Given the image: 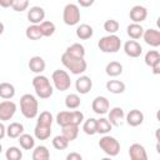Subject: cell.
I'll return each instance as SVG.
<instances>
[{
    "mask_svg": "<svg viewBox=\"0 0 160 160\" xmlns=\"http://www.w3.org/2000/svg\"><path fill=\"white\" fill-rule=\"evenodd\" d=\"M75 88H76V91L79 94H88L91 88H92V80L90 79V76H86V75H80L76 81H75Z\"/></svg>",
    "mask_w": 160,
    "mask_h": 160,
    "instance_id": "cell-13",
    "label": "cell"
},
{
    "mask_svg": "<svg viewBox=\"0 0 160 160\" xmlns=\"http://www.w3.org/2000/svg\"><path fill=\"white\" fill-rule=\"evenodd\" d=\"M126 32L128 35L132 39V40H138L140 38H142V34H144V28L140 25V24H134L131 22L130 25H128L126 28Z\"/></svg>",
    "mask_w": 160,
    "mask_h": 160,
    "instance_id": "cell-23",
    "label": "cell"
},
{
    "mask_svg": "<svg viewBox=\"0 0 160 160\" xmlns=\"http://www.w3.org/2000/svg\"><path fill=\"white\" fill-rule=\"evenodd\" d=\"M48 160H50V159H48Z\"/></svg>",
    "mask_w": 160,
    "mask_h": 160,
    "instance_id": "cell-50",
    "label": "cell"
},
{
    "mask_svg": "<svg viewBox=\"0 0 160 160\" xmlns=\"http://www.w3.org/2000/svg\"><path fill=\"white\" fill-rule=\"evenodd\" d=\"M45 19V10L41 6H31L28 10V20L31 25H39Z\"/></svg>",
    "mask_w": 160,
    "mask_h": 160,
    "instance_id": "cell-11",
    "label": "cell"
},
{
    "mask_svg": "<svg viewBox=\"0 0 160 160\" xmlns=\"http://www.w3.org/2000/svg\"><path fill=\"white\" fill-rule=\"evenodd\" d=\"M34 135L38 140H46L50 138L51 135V128L48 126H41V125H36L34 129Z\"/></svg>",
    "mask_w": 160,
    "mask_h": 160,
    "instance_id": "cell-32",
    "label": "cell"
},
{
    "mask_svg": "<svg viewBox=\"0 0 160 160\" xmlns=\"http://www.w3.org/2000/svg\"><path fill=\"white\" fill-rule=\"evenodd\" d=\"M66 160H82V156L79 152L72 151V152H70V154L66 155Z\"/></svg>",
    "mask_w": 160,
    "mask_h": 160,
    "instance_id": "cell-42",
    "label": "cell"
},
{
    "mask_svg": "<svg viewBox=\"0 0 160 160\" xmlns=\"http://www.w3.org/2000/svg\"><path fill=\"white\" fill-rule=\"evenodd\" d=\"M51 80H52L54 86L59 91H66L71 86L70 76L65 70H60V69L55 70L51 75Z\"/></svg>",
    "mask_w": 160,
    "mask_h": 160,
    "instance_id": "cell-8",
    "label": "cell"
},
{
    "mask_svg": "<svg viewBox=\"0 0 160 160\" xmlns=\"http://www.w3.org/2000/svg\"><path fill=\"white\" fill-rule=\"evenodd\" d=\"M82 130L86 135H95L96 134V119L90 118L85 120L82 124Z\"/></svg>",
    "mask_w": 160,
    "mask_h": 160,
    "instance_id": "cell-38",
    "label": "cell"
},
{
    "mask_svg": "<svg viewBox=\"0 0 160 160\" xmlns=\"http://www.w3.org/2000/svg\"><path fill=\"white\" fill-rule=\"evenodd\" d=\"M61 62L74 75H81L82 72L86 71V68H88V64H86L85 59L74 58V56H70L66 52H64L61 55Z\"/></svg>",
    "mask_w": 160,
    "mask_h": 160,
    "instance_id": "cell-2",
    "label": "cell"
},
{
    "mask_svg": "<svg viewBox=\"0 0 160 160\" xmlns=\"http://www.w3.org/2000/svg\"><path fill=\"white\" fill-rule=\"evenodd\" d=\"M61 135L70 142L72 140H75L78 138V134H79V126L76 125H68V126H64L61 128Z\"/></svg>",
    "mask_w": 160,
    "mask_h": 160,
    "instance_id": "cell-26",
    "label": "cell"
},
{
    "mask_svg": "<svg viewBox=\"0 0 160 160\" xmlns=\"http://www.w3.org/2000/svg\"><path fill=\"white\" fill-rule=\"evenodd\" d=\"M124 119H125V112H124V110L121 108L116 106V108H112L109 111L108 120L111 124V126H119V125H121L122 121H124Z\"/></svg>",
    "mask_w": 160,
    "mask_h": 160,
    "instance_id": "cell-17",
    "label": "cell"
},
{
    "mask_svg": "<svg viewBox=\"0 0 160 160\" xmlns=\"http://www.w3.org/2000/svg\"><path fill=\"white\" fill-rule=\"evenodd\" d=\"M80 16H81L80 9H79V6L76 4L70 2V4H66L65 5V8L62 10V21L66 25L72 26V25L79 24Z\"/></svg>",
    "mask_w": 160,
    "mask_h": 160,
    "instance_id": "cell-7",
    "label": "cell"
},
{
    "mask_svg": "<svg viewBox=\"0 0 160 160\" xmlns=\"http://www.w3.org/2000/svg\"><path fill=\"white\" fill-rule=\"evenodd\" d=\"M91 109L95 114H99V115H104L109 111L110 109V102L108 100V98L105 96H96L92 102H91Z\"/></svg>",
    "mask_w": 160,
    "mask_h": 160,
    "instance_id": "cell-10",
    "label": "cell"
},
{
    "mask_svg": "<svg viewBox=\"0 0 160 160\" xmlns=\"http://www.w3.org/2000/svg\"><path fill=\"white\" fill-rule=\"evenodd\" d=\"M119 28H120V24L114 19H109L104 22V30L106 32H109V35H115V32L119 30Z\"/></svg>",
    "mask_w": 160,
    "mask_h": 160,
    "instance_id": "cell-39",
    "label": "cell"
},
{
    "mask_svg": "<svg viewBox=\"0 0 160 160\" xmlns=\"http://www.w3.org/2000/svg\"><path fill=\"white\" fill-rule=\"evenodd\" d=\"M125 119H126V122L130 126L136 128V126H139V125L142 124V121H144V114L140 110H138V109H132V110H130L125 115Z\"/></svg>",
    "mask_w": 160,
    "mask_h": 160,
    "instance_id": "cell-18",
    "label": "cell"
},
{
    "mask_svg": "<svg viewBox=\"0 0 160 160\" xmlns=\"http://www.w3.org/2000/svg\"><path fill=\"white\" fill-rule=\"evenodd\" d=\"M124 51L130 58H139L142 54V46L135 40H128L124 44Z\"/></svg>",
    "mask_w": 160,
    "mask_h": 160,
    "instance_id": "cell-16",
    "label": "cell"
},
{
    "mask_svg": "<svg viewBox=\"0 0 160 160\" xmlns=\"http://www.w3.org/2000/svg\"><path fill=\"white\" fill-rule=\"evenodd\" d=\"M25 35L30 40H39V39L42 38V34L40 31L39 25H30V26H28L26 30H25Z\"/></svg>",
    "mask_w": 160,
    "mask_h": 160,
    "instance_id": "cell-35",
    "label": "cell"
},
{
    "mask_svg": "<svg viewBox=\"0 0 160 160\" xmlns=\"http://www.w3.org/2000/svg\"><path fill=\"white\" fill-rule=\"evenodd\" d=\"M66 54H69L70 56H74V58H79V59H84L85 56V48L79 44V42H74L71 44L66 50H65Z\"/></svg>",
    "mask_w": 160,
    "mask_h": 160,
    "instance_id": "cell-24",
    "label": "cell"
},
{
    "mask_svg": "<svg viewBox=\"0 0 160 160\" xmlns=\"http://www.w3.org/2000/svg\"><path fill=\"white\" fill-rule=\"evenodd\" d=\"M101 160H112L111 158H104V159H101Z\"/></svg>",
    "mask_w": 160,
    "mask_h": 160,
    "instance_id": "cell-48",
    "label": "cell"
},
{
    "mask_svg": "<svg viewBox=\"0 0 160 160\" xmlns=\"http://www.w3.org/2000/svg\"><path fill=\"white\" fill-rule=\"evenodd\" d=\"M106 90L111 94H122L125 91V84L120 80H109L106 82Z\"/></svg>",
    "mask_w": 160,
    "mask_h": 160,
    "instance_id": "cell-25",
    "label": "cell"
},
{
    "mask_svg": "<svg viewBox=\"0 0 160 160\" xmlns=\"http://www.w3.org/2000/svg\"><path fill=\"white\" fill-rule=\"evenodd\" d=\"M52 146L56 150H64V149H66L69 146V141L62 135H56L52 139Z\"/></svg>",
    "mask_w": 160,
    "mask_h": 160,
    "instance_id": "cell-40",
    "label": "cell"
},
{
    "mask_svg": "<svg viewBox=\"0 0 160 160\" xmlns=\"http://www.w3.org/2000/svg\"><path fill=\"white\" fill-rule=\"evenodd\" d=\"M151 70H152V74L159 75V74H160V61L155 62V64L151 66Z\"/></svg>",
    "mask_w": 160,
    "mask_h": 160,
    "instance_id": "cell-44",
    "label": "cell"
},
{
    "mask_svg": "<svg viewBox=\"0 0 160 160\" xmlns=\"http://www.w3.org/2000/svg\"><path fill=\"white\" fill-rule=\"evenodd\" d=\"M24 134V125L21 122H10V125H8L6 128V135L10 139H18L20 135Z\"/></svg>",
    "mask_w": 160,
    "mask_h": 160,
    "instance_id": "cell-20",
    "label": "cell"
},
{
    "mask_svg": "<svg viewBox=\"0 0 160 160\" xmlns=\"http://www.w3.org/2000/svg\"><path fill=\"white\" fill-rule=\"evenodd\" d=\"M98 46H99L100 51L106 52V54L118 52L121 48V40L118 35H106L99 40Z\"/></svg>",
    "mask_w": 160,
    "mask_h": 160,
    "instance_id": "cell-5",
    "label": "cell"
},
{
    "mask_svg": "<svg viewBox=\"0 0 160 160\" xmlns=\"http://www.w3.org/2000/svg\"><path fill=\"white\" fill-rule=\"evenodd\" d=\"M50 159V151L46 146L39 145L32 151V160H48Z\"/></svg>",
    "mask_w": 160,
    "mask_h": 160,
    "instance_id": "cell-28",
    "label": "cell"
},
{
    "mask_svg": "<svg viewBox=\"0 0 160 160\" xmlns=\"http://www.w3.org/2000/svg\"><path fill=\"white\" fill-rule=\"evenodd\" d=\"M111 124L109 122L108 119L105 118H100V119H96V134H102V135H106L110 130H111Z\"/></svg>",
    "mask_w": 160,
    "mask_h": 160,
    "instance_id": "cell-34",
    "label": "cell"
},
{
    "mask_svg": "<svg viewBox=\"0 0 160 160\" xmlns=\"http://www.w3.org/2000/svg\"><path fill=\"white\" fill-rule=\"evenodd\" d=\"M129 16L134 24H140L148 18V10H146V8H144L141 5H135L131 8Z\"/></svg>",
    "mask_w": 160,
    "mask_h": 160,
    "instance_id": "cell-14",
    "label": "cell"
},
{
    "mask_svg": "<svg viewBox=\"0 0 160 160\" xmlns=\"http://www.w3.org/2000/svg\"><path fill=\"white\" fill-rule=\"evenodd\" d=\"M4 29H5V28H4V24H2L1 21H0V35H1L2 32H4Z\"/></svg>",
    "mask_w": 160,
    "mask_h": 160,
    "instance_id": "cell-47",
    "label": "cell"
},
{
    "mask_svg": "<svg viewBox=\"0 0 160 160\" xmlns=\"http://www.w3.org/2000/svg\"><path fill=\"white\" fill-rule=\"evenodd\" d=\"M28 6H29V1L28 0H14L12 5H11L12 10H15L18 12H21V11L26 10Z\"/></svg>",
    "mask_w": 160,
    "mask_h": 160,
    "instance_id": "cell-41",
    "label": "cell"
},
{
    "mask_svg": "<svg viewBox=\"0 0 160 160\" xmlns=\"http://www.w3.org/2000/svg\"><path fill=\"white\" fill-rule=\"evenodd\" d=\"M75 32H76V36L80 40H88L94 35V29L89 24H80L76 28Z\"/></svg>",
    "mask_w": 160,
    "mask_h": 160,
    "instance_id": "cell-21",
    "label": "cell"
},
{
    "mask_svg": "<svg viewBox=\"0 0 160 160\" xmlns=\"http://www.w3.org/2000/svg\"><path fill=\"white\" fill-rule=\"evenodd\" d=\"M1 151H2V145L0 144V154H1Z\"/></svg>",
    "mask_w": 160,
    "mask_h": 160,
    "instance_id": "cell-49",
    "label": "cell"
},
{
    "mask_svg": "<svg viewBox=\"0 0 160 160\" xmlns=\"http://www.w3.org/2000/svg\"><path fill=\"white\" fill-rule=\"evenodd\" d=\"M14 0H0V6L1 8H10L12 5Z\"/></svg>",
    "mask_w": 160,
    "mask_h": 160,
    "instance_id": "cell-45",
    "label": "cell"
},
{
    "mask_svg": "<svg viewBox=\"0 0 160 160\" xmlns=\"http://www.w3.org/2000/svg\"><path fill=\"white\" fill-rule=\"evenodd\" d=\"M99 146L110 158L116 156L120 152V142L114 136H110V135H104L99 140Z\"/></svg>",
    "mask_w": 160,
    "mask_h": 160,
    "instance_id": "cell-6",
    "label": "cell"
},
{
    "mask_svg": "<svg viewBox=\"0 0 160 160\" xmlns=\"http://www.w3.org/2000/svg\"><path fill=\"white\" fill-rule=\"evenodd\" d=\"M142 38H144V41L152 46V48H158L160 46V31L156 30V29H148V30H144V34H142Z\"/></svg>",
    "mask_w": 160,
    "mask_h": 160,
    "instance_id": "cell-15",
    "label": "cell"
},
{
    "mask_svg": "<svg viewBox=\"0 0 160 160\" xmlns=\"http://www.w3.org/2000/svg\"><path fill=\"white\" fill-rule=\"evenodd\" d=\"M84 121V114L80 110H72V111H60L56 115V122L64 128L68 125H76L79 126Z\"/></svg>",
    "mask_w": 160,
    "mask_h": 160,
    "instance_id": "cell-4",
    "label": "cell"
},
{
    "mask_svg": "<svg viewBox=\"0 0 160 160\" xmlns=\"http://www.w3.org/2000/svg\"><path fill=\"white\" fill-rule=\"evenodd\" d=\"M81 104L80 96L78 94H69L65 98V106L70 110H76Z\"/></svg>",
    "mask_w": 160,
    "mask_h": 160,
    "instance_id": "cell-30",
    "label": "cell"
},
{
    "mask_svg": "<svg viewBox=\"0 0 160 160\" xmlns=\"http://www.w3.org/2000/svg\"><path fill=\"white\" fill-rule=\"evenodd\" d=\"M16 112V104L11 100H4L0 102V120L8 121Z\"/></svg>",
    "mask_w": 160,
    "mask_h": 160,
    "instance_id": "cell-9",
    "label": "cell"
},
{
    "mask_svg": "<svg viewBox=\"0 0 160 160\" xmlns=\"http://www.w3.org/2000/svg\"><path fill=\"white\" fill-rule=\"evenodd\" d=\"M144 61L148 66H152L155 62L160 61V54L158 50H149L146 54H145V58H144Z\"/></svg>",
    "mask_w": 160,
    "mask_h": 160,
    "instance_id": "cell-37",
    "label": "cell"
},
{
    "mask_svg": "<svg viewBox=\"0 0 160 160\" xmlns=\"http://www.w3.org/2000/svg\"><path fill=\"white\" fill-rule=\"evenodd\" d=\"M32 86L35 89V94L40 98V99H49L52 92V85L50 84V80L45 76V75H36L32 79Z\"/></svg>",
    "mask_w": 160,
    "mask_h": 160,
    "instance_id": "cell-3",
    "label": "cell"
},
{
    "mask_svg": "<svg viewBox=\"0 0 160 160\" xmlns=\"http://www.w3.org/2000/svg\"><path fill=\"white\" fill-rule=\"evenodd\" d=\"M130 160H148V152L141 144H131L129 148Z\"/></svg>",
    "mask_w": 160,
    "mask_h": 160,
    "instance_id": "cell-12",
    "label": "cell"
},
{
    "mask_svg": "<svg viewBox=\"0 0 160 160\" xmlns=\"http://www.w3.org/2000/svg\"><path fill=\"white\" fill-rule=\"evenodd\" d=\"M18 139H19L18 141H19L20 146H21L24 150H31V149L35 146V140H34V138H32L31 135H29V134H22V135H20Z\"/></svg>",
    "mask_w": 160,
    "mask_h": 160,
    "instance_id": "cell-33",
    "label": "cell"
},
{
    "mask_svg": "<svg viewBox=\"0 0 160 160\" xmlns=\"http://www.w3.org/2000/svg\"><path fill=\"white\" fill-rule=\"evenodd\" d=\"M39 28H40L42 36H45V38H50L51 35H54V32L56 30L55 24L52 21H49V20H44L41 24H39Z\"/></svg>",
    "mask_w": 160,
    "mask_h": 160,
    "instance_id": "cell-29",
    "label": "cell"
},
{
    "mask_svg": "<svg viewBox=\"0 0 160 160\" xmlns=\"http://www.w3.org/2000/svg\"><path fill=\"white\" fill-rule=\"evenodd\" d=\"M45 66H46L45 60H44L41 56L35 55V56L30 58V60H29V69H30L32 72L38 74V75H40V74L45 70Z\"/></svg>",
    "mask_w": 160,
    "mask_h": 160,
    "instance_id": "cell-19",
    "label": "cell"
},
{
    "mask_svg": "<svg viewBox=\"0 0 160 160\" xmlns=\"http://www.w3.org/2000/svg\"><path fill=\"white\" fill-rule=\"evenodd\" d=\"M52 114L50 111H41L40 115L38 116V121H36V125H41V126H48V128H51L52 125Z\"/></svg>",
    "mask_w": 160,
    "mask_h": 160,
    "instance_id": "cell-31",
    "label": "cell"
},
{
    "mask_svg": "<svg viewBox=\"0 0 160 160\" xmlns=\"http://www.w3.org/2000/svg\"><path fill=\"white\" fill-rule=\"evenodd\" d=\"M6 135V128L4 126L2 122H0V140Z\"/></svg>",
    "mask_w": 160,
    "mask_h": 160,
    "instance_id": "cell-46",
    "label": "cell"
},
{
    "mask_svg": "<svg viewBox=\"0 0 160 160\" xmlns=\"http://www.w3.org/2000/svg\"><path fill=\"white\" fill-rule=\"evenodd\" d=\"M105 72L111 78L119 76L122 74V65L119 61H110L105 68Z\"/></svg>",
    "mask_w": 160,
    "mask_h": 160,
    "instance_id": "cell-27",
    "label": "cell"
},
{
    "mask_svg": "<svg viewBox=\"0 0 160 160\" xmlns=\"http://www.w3.org/2000/svg\"><path fill=\"white\" fill-rule=\"evenodd\" d=\"M15 95V88L10 82H0V98L4 100H10Z\"/></svg>",
    "mask_w": 160,
    "mask_h": 160,
    "instance_id": "cell-22",
    "label": "cell"
},
{
    "mask_svg": "<svg viewBox=\"0 0 160 160\" xmlns=\"http://www.w3.org/2000/svg\"><path fill=\"white\" fill-rule=\"evenodd\" d=\"M6 160H21L22 159V151L18 146H10L5 151Z\"/></svg>",
    "mask_w": 160,
    "mask_h": 160,
    "instance_id": "cell-36",
    "label": "cell"
},
{
    "mask_svg": "<svg viewBox=\"0 0 160 160\" xmlns=\"http://www.w3.org/2000/svg\"><path fill=\"white\" fill-rule=\"evenodd\" d=\"M78 4L80 6H84V8H88V6H91L94 4V0H79Z\"/></svg>",
    "mask_w": 160,
    "mask_h": 160,
    "instance_id": "cell-43",
    "label": "cell"
},
{
    "mask_svg": "<svg viewBox=\"0 0 160 160\" xmlns=\"http://www.w3.org/2000/svg\"><path fill=\"white\" fill-rule=\"evenodd\" d=\"M20 110L26 119H34L39 112V102L32 94H24L20 98Z\"/></svg>",
    "mask_w": 160,
    "mask_h": 160,
    "instance_id": "cell-1",
    "label": "cell"
}]
</instances>
